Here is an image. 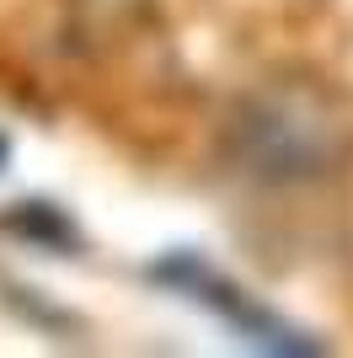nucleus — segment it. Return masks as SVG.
<instances>
[{
  "mask_svg": "<svg viewBox=\"0 0 353 358\" xmlns=\"http://www.w3.org/2000/svg\"><path fill=\"white\" fill-rule=\"evenodd\" d=\"M235 161L247 177L279 182H321L353 155V118L321 86H268L235 113Z\"/></svg>",
  "mask_w": 353,
  "mask_h": 358,
  "instance_id": "obj_1",
  "label": "nucleus"
},
{
  "mask_svg": "<svg viewBox=\"0 0 353 358\" xmlns=\"http://www.w3.org/2000/svg\"><path fill=\"white\" fill-rule=\"evenodd\" d=\"M150 278L161 289H172V294L193 299V305H204L209 315H220L235 343L257 348V353H321V343H310L305 331H294L284 315H273L251 289L230 284V278H225L214 262H204L198 252H172V257H161V262H150Z\"/></svg>",
  "mask_w": 353,
  "mask_h": 358,
  "instance_id": "obj_2",
  "label": "nucleus"
},
{
  "mask_svg": "<svg viewBox=\"0 0 353 358\" xmlns=\"http://www.w3.org/2000/svg\"><path fill=\"white\" fill-rule=\"evenodd\" d=\"M6 230L27 236L32 246H48V252H70V246H75L70 220H64L59 209H48V203H11V214H6Z\"/></svg>",
  "mask_w": 353,
  "mask_h": 358,
  "instance_id": "obj_3",
  "label": "nucleus"
},
{
  "mask_svg": "<svg viewBox=\"0 0 353 358\" xmlns=\"http://www.w3.org/2000/svg\"><path fill=\"white\" fill-rule=\"evenodd\" d=\"M6 161H11V145H6V134H0V171H6Z\"/></svg>",
  "mask_w": 353,
  "mask_h": 358,
  "instance_id": "obj_4",
  "label": "nucleus"
}]
</instances>
